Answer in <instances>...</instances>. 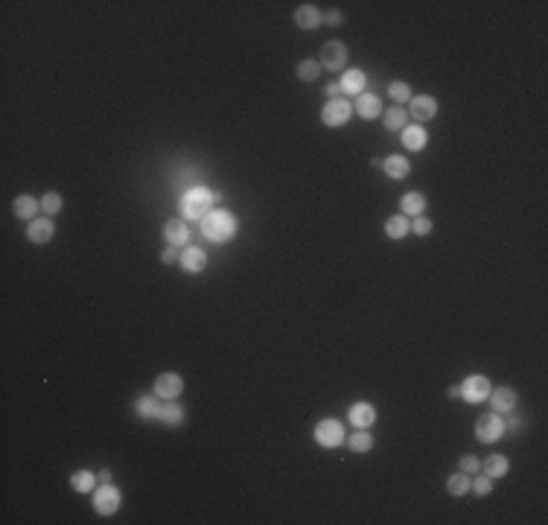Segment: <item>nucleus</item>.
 Segmentation results:
<instances>
[{"instance_id": "nucleus-42", "label": "nucleus", "mask_w": 548, "mask_h": 525, "mask_svg": "<svg viewBox=\"0 0 548 525\" xmlns=\"http://www.w3.org/2000/svg\"><path fill=\"white\" fill-rule=\"evenodd\" d=\"M449 397H461V385H452V388H449Z\"/></svg>"}, {"instance_id": "nucleus-8", "label": "nucleus", "mask_w": 548, "mask_h": 525, "mask_svg": "<svg viewBox=\"0 0 548 525\" xmlns=\"http://www.w3.org/2000/svg\"><path fill=\"white\" fill-rule=\"evenodd\" d=\"M490 388H493V385H490V380L484 377V373H473V377H466L461 382V397L466 403H484Z\"/></svg>"}, {"instance_id": "nucleus-40", "label": "nucleus", "mask_w": 548, "mask_h": 525, "mask_svg": "<svg viewBox=\"0 0 548 525\" xmlns=\"http://www.w3.org/2000/svg\"><path fill=\"white\" fill-rule=\"evenodd\" d=\"M342 21H344L342 12H326V15H324V23H330V27H338Z\"/></svg>"}, {"instance_id": "nucleus-4", "label": "nucleus", "mask_w": 548, "mask_h": 525, "mask_svg": "<svg viewBox=\"0 0 548 525\" xmlns=\"http://www.w3.org/2000/svg\"><path fill=\"white\" fill-rule=\"evenodd\" d=\"M91 496H93V511H97L99 517H111V513H117L123 505V493H120V487H114V482L97 485V490H93Z\"/></svg>"}, {"instance_id": "nucleus-1", "label": "nucleus", "mask_w": 548, "mask_h": 525, "mask_svg": "<svg viewBox=\"0 0 548 525\" xmlns=\"http://www.w3.org/2000/svg\"><path fill=\"white\" fill-rule=\"evenodd\" d=\"M239 231V222H237V213H230V210H210V213L202 219V233L204 240L210 242H230L233 237H237Z\"/></svg>"}, {"instance_id": "nucleus-36", "label": "nucleus", "mask_w": 548, "mask_h": 525, "mask_svg": "<svg viewBox=\"0 0 548 525\" xmlns=\"http://www.w3.org/2000/svg\"><path fill=\"white\" fill-rule=\"evenodd\" d=\"M522 429H525V417H522V415H513V412H510V417L505 420V435H519Z\"/></svg>"}, {"instance_id": "nucleus-14", "label": "nucleus", "mask_w": 548, "mask_h": 525, "mask_svg": "<svg viewBox=\"0 0 548 525\" xmlns=\"http://www.w3.org/2000/svg\"><path fill=\"white\" fill-rule=\"evenodd\" d=\"M181 272H187V275H198V272H204L207 268V254H204V248H198V245H187V248L181 251Z\"/></svg>"}, {"instance_id": "nucleus-33", "label": "nucleus", "mask_w": 548, "mask_h": 525, "mask_svg": "<svg viewBox=\"0 0 548 525\" xmlns=\"http://www.w3.org/2000/svg\"><path fill=\"white\" fill-rule=\"evenodd\" d=\"M62 207H64V202H62V196H58L56 190H50V193L41 196V213H44V216H56Z\"/></svg>"}, {"instance_id": "nucleus-17", "label": "nucleus", "mask_w": 548, "mask_h": 525, "mask_svg": "<svg viewBox=\"0 0 548 525\" xmlns=\"http://www.w3.org/2000/svg\"><path fill=\"white\" fill-rule=\"evenodd\" d=\"M400 135H403V146H405L408 152H423V149H426V140H429V135H426V128H423V126L408 123Z\"/></svg>"}, {"instance_id": "nucleus-9", "label": "nucleus", "mask_w": 548, "mask_h": 525, "mask_svg": "<svg viewBox=\"0 0 548 525\" xmlns=\"http://www.w3.org/2000/svg\"><path fill=\"white\" fill-rule=\"evenodd\" d=\"M487 403H490V408H493L496 415H510V412H516L519 397H516L513 388H508V385H499V388H490Z\"/></svg>"}, {"instance_id": "nucleus-41", "label": "nucleus", "mask_w": 548, "mask_h": 525, "mask_svg": "<svg viewBox=\"0 0 548 525\" xmlns=\"http://www.w3.org/2000/svg\"><path fill=\"white\" fill-rule=\"evenodd\" d=\"M97 476H99V485H111V482H114V473L108 470V467H105V470H99Z\"/></svg>"}, {"instance_id": "nucleus-12", "label": "nucleus", "mask_w": 548, "mask_h": 525, "mask_svg": "<svg viewBox=\"0 0 548 525\" xmlns=\"http://www.w3.org/2000/svg\"><path fill=\"white\" fill-rule=\"evenodd\" d=\"M163 237H167V242L172 245V248H187L190 245V225H187V219H169L167 225H163Z\"/></svg>"}, {"instance_id": "nucleus-15", "label": "nucleus", "mask_w": 548, "mask_h": 525, "mask_svg": "<svg viewBox=\"0 0 548 525\" xmlns=\"http://www.w3.org/2000/svg\"><path fill=\"white\" fill-rule=\"evenodd\" d=\"M53 233H56V225H53V219H50V216H38V219H32V222H29V228H27V237H29L32 245H47V242L53 240Z\"/></svg>"}, {"instance_id": "nucleus-6", "label": "nucleus", "mask_w": 548, "mask_h": 525, "mask_svg": "<svg viewBox=\"0 0 548 525\" xmlns=\"http://www.w3.org/2000/svg\"><path fill=\"white\" fill-rule=\"evenodd\" d=\"M350 114H353V102L338 97V100H330L321 108V123L330 126V128H342V126L350 123Z\"/></svg>"}, {"instance_id": "nucleus-30", "label": "nucleus", "mask_w": 548, "mask_h": 525, "mask_svg": "<svg viewBox=\"0 0 548 525\" xmlns=\"http://www.w3.org/2000/svg\"><path fill=\"white\" fill-rule=\"evenodd\" d=\"M470 487H473V478L466 476V473H452L449 478H446V490H449V496H466L470 493Z\"/></svg>"}, {"instance_id": "nucleus-31", "label": "nucleus", "mask_w": 548, "mask_h": 525, "mask_svg": "<svg viewBox=\"0 0 548 525\" xmlns=\"http://www.w3.org/2000/svg\"><path fill=\"white\" fill-rule=\"evenodd\" d=\"M295 73L303 82H315V79L321 76V62H315V58H303V62L295 67Z\"/></svg>"}, {"instance_id": "nucleus-23", "label": "nucleus", "mask_w": 548, "mask_h": 525, "mask_svg": "<svg viewBox=\"0 0 548 525\" xmlns=\"http://www.w3.org/2000/svg\"><path fill=\"white\" fill-rule=\"evenodd\" d=\"M12 210H15V216L18 219H35L38 216V210H41V202L35 196H18L15 202H12Z\"/></svg>"}, {"instance_id": "nucleus-29", "label": "nucleus", "mask_w": 548, "mask_h": 525, "mask_svg": "<svg viewBox=\"0 0 548 525\" xmlns=\"http://www.w3.org/2000/svg\"><path fill=\"white\" fill-rule=\"evenodd\" d=\"M347 450L350 452H359V455L361 452H370L373 450V435H370L368 429H356L353 435L347 438Z\"/></svg>"}, {"instance_id": "nucleus-27", "label": "nucleus", "mask_w": 548, "mask_h": 525, "mask_svg": "<svg viewBox=\"0 0 548 525\" xmlns=\"http://www.w3.org/2000/svg\"><path fill=\"white\" fill-rule=\"evenodd\" d=\"M400 207H403L405 216H423V210H426V196L420 193V190H408V193L400 198Z\"/></svg>"}, {"instance_id": "nucleus-13", "label": "nucleus", "mask_w": 548, "mask_h": 525, "mask_svg": "<svg viewBox=\"0 0 548 525\" xmlns=\"http://www.w3.org/2000/svg\"><path fill=\"white\" fill-rule=\"evenodd\" d=\"M347 420H350V426H356V429H370L373 423H377V408L365 400H359V403L350 406Z\"/></svg>"}, {"instance_id": "nucleus-3", "label": "nucleus", "mask_w": 548, "mask_h": 525, "mask_svg": "<svg viewBox=\"0 0 548 525\" xmlns=\"http://www.w3.org/2000/svg\"><path fill=\"white\" fill-rule=\"evenodd\" d=\"M312 438H315V443H321V447H326V450L342 447V443H344V423H342V420H335V417H324V420L315 423Z\"/></svg>"}, {"instance_id": "nucleus-25", "label": "nucleus", "mask_w": 548, "mask_h": 525, "mask_svg": "<svg viewBox=\"0 0 548 525\" xmlns=\"http://www.w3.org/2000/svg\"><path fill=\"white\" fill-rule=\"evenodd\" d=\"M97 485H99V476L91 473V470H76L73 476H70V487L79 490V493H85V496H91L93 490H97Z\"/></svg>"}, {"instance_id": "nucleus-38", "label": "nucleus", "mask_w": 548, "mask_h": 525, "mask_svg": "<svg viewBox=\"0 0 548 525\" xmlns=\"http://www.w3.org/2000/svg\"><path fill=\"white\" fill-rule=\"evenodd\" d=\"M160 260L167 263V266H178V263H181V251L172 248V245H167V248L160 251Z\"/></svg>"}, {"instance_id": "nucleus-16", "label": "nucleus", "mask_w": 548, "mask_h": 525, "mask_svg": "<svg viewBox=\"0 0 548 525\" xmlns=\"http://www.w3.org/2000/svg\"><path fill=\"white\" fill-rule=\"evenodd\" d=\"M353 111H356L359 117H365V120H373V117H382V100H379L373 91H365V93H359V97H356Z\"/></svg>"}, {"instance_id": "nucleus-11", "label": "nucleus", "mask_w": 548, "mask_h": 525, "mask_svg": "<svg viewBox=\"0 0 548 525\" xmlns=\"http://www.w3.org/2000/svg\"><path fill=\"white\" fill-rule=\"evenodd\" d=\"M438 117V100L429 97V93H420V97H412V111H408V120L420 123H429Z\"/></svg>"}, {"instance_id": "nucleus-28", "label": "nucleus", "mask_w": 548, "mask_h": 525, "mask_svg": "<svg viewBox=\"0 0 548 525\" xmlns=\"http://www.w3.org/2000/svg\"><path fill=\"white\" fill-rule=\"evenodd\" d=\"M408 231H412V219H408L405 213L388 216V222H385V237L388 240H403Z\"/></svg>"}, {"instance_id": "nucleus-21", "label": "nucleus", "mask_w": 548, "mask_h": 525, "mask_svg": "<svg viewBox=\"0 0 548 525\" xmlns=\"http://www.w3.org/2000/svg\"><path fill=\"white\" fill-rule=\"evenodd\" d=\"M338 85H342V93H365V85H368V76L361 73L359 67H350V70H344V76L338 79Z\"/></svg>"}, {"instance_id": "nucleus-34", "label": "nucleus", "mask_w": 548, "mask_h": 525, "mask_svg": "<svg viewBox=\"0 0 548 525\" xmlns=\"http://www.w3.org/2000/svg\"><path fill=\"white\" fill-rule=\"evenodd\" d=\"M470 490H475V496H490V493H493V478L484 476V473H475Z\"/></svg>"}, {"instance_id": "nucleus-2", "label": "nucleus", "mask_w": 548, "mask_h": 525, "mask_svg": "<svg viewBox=\"0 0 548 525\" xmlns=\"http://www.w3.org/2000/svg\"><path fill=\"white\" fill-rule=\"evenodd\" d=\"M219 202V193H213L210 187H190L184 196H181V202H178V213L184 216V219H204L210 210H213V205Z\"/></svg>"}, {"instance_id": "nucleus-32", "label": "nucleus", "mask_w": 548, "mask_h": 525, "mask_svg": "<svg viewBox=\"0 0 548 525\" xmlns=\"http://www.w3.org/2000/svg\"><path fill=\"white\" fill-rule=\"evenodd\" d=\"M388 97L396 102V105H403V102H412V85H408V82H391L388 85Z\"/></svg>"}, {"instance_id": "nucleus-7", "label": "nucleus", "mask_w": 548, "mask_h": 525, "mask_svg": "<svg viewBox=\"0 0 548 525\" xmlns=\"http://www.w3.org/2000/svg\"><path fill=\"white\" fill-rule=\"evenodd\" d=\"M347 44L344 41H326L321 47V65L326 70H333V73H342V70H347Z\"/></svg>"}, {"instance_id": "nucleus-10", "label": "nucleus", "mask_w": 548, "mask_h": 525, "mask_svg": "<svg viewBox=\"0 0 548 525\" xmlns=\"http://www.w3.org/2000/svg\"><path fill=\"white\" fill-rule=\"evenodd\" d=\"M184 391V377L175 371H163L155 377V394L160 400H175V397H181Z\"/></svg>"}, {"instance_id": "nucleus-19", "label": "nucleus", "mask_w": 548, "mask_h": 525, "mask_svg": "<svg viewBox=\"0 0 548 525\" xmlns=\"http://www.w3.org/2000/svg\"><path fill=\"white\" fill-rule=\"evenodd\" d=\"M321 21H324V15H321V9H318V6L303 3V6L295 9V23H298L300 30H318V27H321Z\"/></svg>"}, {"instance_id": "nucleus-37", "label": "nucleus", "mask_w": 548, "mask_h": 525, "mask_svg": "<svg viewBox=\"0 0 548 525\" xmlns=\"http://www.w3.org/2000/svg\"><path fill=\"white\" fill-rule=\"evenodd\" d=\"M412 231L417 233V237H429V233H431V219L414 216V219H412Z\"/></svg>"}, {"instance_id": "nucleus-24", "label": "nucleus", "mask_w": 548, "mask_h": 525, "mask_svg": "<svg viewBox=\"0 0 548 525\" xmlns=\"http://www.w3.org/2000/svg\"><path fill=\"white\" fill-rule=\"evenodd\" d=\"M158 400H160L158 394H143V397H137V400H134V412H137L140 417H146V420H158L160 406H163V403H158Z\"/></svg>"}, {"instance_id": "nucleus-18", "label": "nucleus", "mask_w": 548, "mask_h": 525, "mask_svg": "<svg viewBox=\"0 0 548 525\" xmlns=\"http://www.w3.org/2000/svg\"><path fill=\"white\" fill-rule=\"evenodd\" d=\"M481 473L490 476V478H505V476L510 473V461H508V455H501V452H490L487 458L481 461Z\"/></svg>"}, {"instance_id": "nucleus-26", "label": "nucleus", "mask_w": 548, "mask_h": 525, "mask_svg": "<svg viewBox=\"0 0 548 525\" xmlns=\"http://www.w3.org/2000/svg\"><path fill=\"white\" fill-rule=\"evenodd\" d=\"M382 126H385V132H403V128L408 126V111L403 108V105H394V108H388L382 114Z\"/></svg>"}, {"instance_id": "nucleus-20", "label": "nucleus", "mask_w": 548, "mask_h": 525, "mask_svg": "<svg viewBox=\"0 0 548 525\" xmlns=\"http://www.w3.org/2000/svg\"><path fill=\"white\" fill-rule=\"evenodd\" d=\"M158 420L163 426H169V429H178V426H184V420H187V412H184V406L181 403H172V400H167L160 406V415H158Z\"/></svg>"}, {"instance_id": "nucleus-35", "label": "nucleus", "mask_w": 548, "mask_h": 525, "mask_svg": "<svg viewBox=\"0 0 548 525\" xmlns=\"http://www.w3.org/2000/svg\"><path fill=\"white\" fill-rule=\"evenodd\" d=\"M458 470L466 473V476H475V473H481V461H478L475 455H464V458L458 461Z\"/></svg>"}, {"instance_id": "nucleus-39", "label": "nucleus", "mask_w": 548, "mask_h": 525, "mask_svg": "<svg viewBox=\"0 0 548 525\" xmlns=\"http://www.w3.org/2000/svg\"><path fill=\"white\" fill-rule=\"evenodd\" d=\"M324 93H326V97H330V100L344 97V93H342V85H338V82H330V85H324Z\"/></svg>"}, {"instance_id": "nucleus-5", "label": "nucleus", "mask_w": 548, "mask_h": 525, "mask_svg": "<svg viewBox=\"0 0 548 525\" xmlns=\"http://www.w3.org/2000/svg\"><path fill=\"white\" fill-rule=\"evenodd\" d=\"M475 438L481 443H496L505 438V417L496 412H487L475 420Z\"/></svg>"}, {"instance_id": "nucleus-22", "label": "nucleus", "mask_w": 548, "mask_h": 525, "mask_svg": "<svg viewBox=\"0 0 548 525\" xmlns=\"http://www.w3.org/2000/svg\"><path fill=\"white\" fill-rule=\"evenodd\" d=\"M382 170H385V175H388V178L403 181L405 175L412 172V161H408L405 155H391V158L382 161Z\"/></svg>"}]
</instances>
